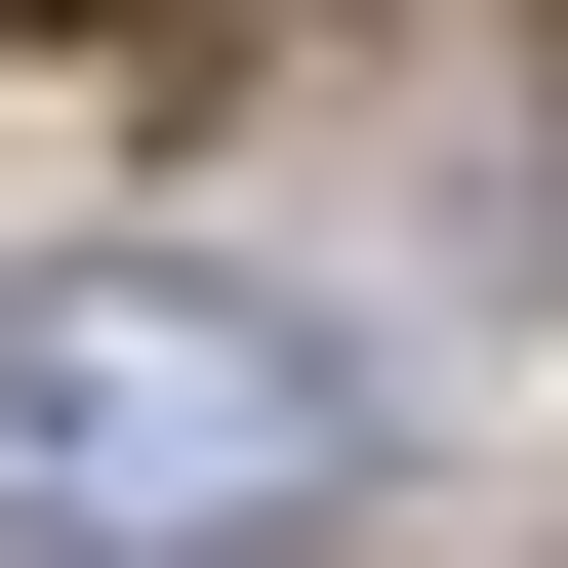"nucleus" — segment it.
<instances>
[{
	"label": "nucleus",
	"mask_w": 568,
	"mask_h": 568,
	"mask_svg": "<svg viewBox=\"0 0 568 568\" xmlns=\"http://www.w3.org/2000/svg\"><path fill=\"white\" fill-rule=\"evenodd\" d=\"M325 447H366V366L284 325V284H0V528H325Z\"/></svg>",
	"instance_id": "1"
}]
</instances>
